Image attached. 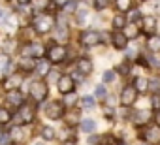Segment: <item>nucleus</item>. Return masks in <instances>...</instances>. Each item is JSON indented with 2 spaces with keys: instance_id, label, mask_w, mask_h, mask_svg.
Wrapping results in <instances>:
<instances>
[{
  "instance_id": "f257e3e1",
  "label": "nucleus",
  "mask_w": 160,
  "mask_h": 145,
  "mask_svg": "<svg viewBox=\"0 0 160 145\" xmlns=\"http://www.w3.org/2000/svg\"><path fill=\"white\" fill-rule=\"evenodd\" d=\"M28 94H30V98H32L34 102L42 104V102L47 98V94H49L47 81H43V79H34V81L28 85Z\"/></svg>"
},
{
  "instance_id": "f03ea898",
  "label": "nucleus",
  "mask_w": 160,
  "mask_h": 145,
  "mask_svg": "<svg viewBox=\"0 0 160 145\" xmlns=\"http://www.w3.org/2000/svg\"><path fill=\"white\" fill-rule=\"evenodd\" d=\"M32 27H34V30L38 32V34H47V32H51L53 30V27H55V21H53V17L49 15V13H38L36 17H34V21H32Z\"/></svg>"
},
{
  "instance_id": "7ed1b4c3",
  "label": "nucleus",
  "mask_w": 160,
  "mask_h": 145,
  "mask_svg": "<svg viewBox=\"0 0 160 145\" xmlns=\"http://www.w3.org/2000/svg\"><path fill=\"white\" fill-rule=\"evenodd\" d=\"M79 43L83 47H87V49L96 47V45L104 43V32H100V30H85L81 36H79Z\"/></svg>"
},
{
  "instance_id": "20e7f679",
  "label": "nucleus",
  "mask_w": 160,
  "mask_h": 145,
  "mask_svg": "<svg viewBox=\"0 0 160 145\" xmlns=\"http://www.w3.org/2000/svg\"><path fill=\"white\" fill-rule=\"evenodd\" d=\"M138 100V91L134 89V85H124L121 94H119V102L122 108H132Z\"/></svg>"
},
{
  "instance_id": "39448f33",
  "label": "nucleus",
  "mask_w": 160,
  "mask_h": 145,
  "mask_svg": "<svg viewBox=\"0 0 160 145\" xmlns=\"http://www.w3.org/2000/svg\"><path fill=\"white\" fill-rule=\"evenodd\" d=\"M47 60L51 64H60L66 60V47L60 45V43H53L49 49H47Z\"/></svg>"
},
{
  "instance_id": "423d86ee",
  "label": "nucleus",
  "mask_w": 160,
  "mask_h": 145,
  "mask_svg": "<svg viewBox=\"0 0 160 145\" xmlns=\"http://www.w3.org/2000/svg\"><path fill=\"white\" fill-rule=\"evenodd\" d=\"M64 113H66V108H64L62 102H57L55 100V102H49L45 106V117L51 119V121H60L64 117Z\"/></svg>"
},
{
  "instance_id": "0eeeda50",
  "label": "nucleus",
  "mask_w": 160,
  "mask_h": 145,
  "mask_svg": "<svg viewBox=\"0 0 160 145\" xmlns=\"http://www.w3.org/2000/svg\"><path fill=\"white\" fill-rule=\"evenodd\" d=\"M23 57H32V58H42L45 57V45L40 42H27L23 47Z\"/></svg>"
},
{
  "instance_id": "6e6552de",
  "label": "nucleus",
  "mask_w": 160,
  "mask_h": 145,
  "mask_svg": "<svg viewBox=\"0 0 160 145\" xmlns=\"http://www.w3.org/2000/svg\"><path fill=\"white\" fill-rule=\"evenodd\" d=\"M23 74L19 72V74H12V76H8L4 81H2V89L6 91V92H10V91H15V89H19L21 87V83H23Z\"/></svg>"
},
{
  "instance_id": "1a4fd4ad",
  "label": "nucleus",
  "mask_w": 160,
  "mask_h": 145,
  "mask_svg": "<svg viewBox=\"0 0 160 145\" xmlns=\"http://www.w3.org/2000/svg\"><path fill=\"white\" fill-rule=\"evenodd\" d=\"M57 89L60 94H68L75 91V81L72 79V76H60V79L57 81Z\"/></svg>"
},
{
  "instance_id": "9d476101",
  "label": "nucleus",
  "mask_w": 160,
  "mask_h": 145,
  "mask_svg": "<svg viewBox=\"0 0 160 145\" xmlns=\"http://www.w3.org/2000/svg\"><path fill=\"white\" fill-rule=\"evenodd\" d=\"M17 121L21 124H30L34 121V108L28 106V104H23L19 108V113H17Z\"/></svg>"
},
{
  "instance_id": "9b49d317",
  "label": "nucleus",
  "mask_w": 160,
  "mask_h": 145,
  "mask_svg": "<svg viewBox=\"0 0 160 145\" xmlns=\"http://www.w3.org/2000/svg\"><path fill=\"white\" fill-rule=\"evenodd\" d=\"M139 30H143L147 36H151V34H156V19H154L152 15L141 17V19H139Z\"/></svg>"
},
{
  "instance_id": "f8f14e48",
  "label": "nucleus",
  "mask_w": 160,
  "mask_h": 145,
  "mask_svg": "<svg viewBox=\"0 0 160 145\" xmlns=\"http://www.w3.org/2000/svg\"><path fill=\"white\" fill-rule=\"evenodd\" d=\"M111 43H113V47L119 49V51H126V49H128V38L124 36L122 30H115V32L111 34Z\"/></svg>"
},
{
  "instance_id": "ddd939ff",
  "label": "nucleus",
  "mask_w": 160,
  "mask_h": 145,
  "mask_svg": "<svg viewBox=\"0 0 160 145\" xmlns=\"http://www.w3.org/2000/svg\"><path fill=\"white\" fill-rule=\"evenodd\" d=\"M6 102H8L10 106H13V108H21V106L25 104V94H23L19 89L10 91V92L6 94Z\"/></svg>"
},
{
  "instance_id": "4468645a",
  "label": "nucleus",
  "mask_w": 160,
  "mask_h": 145,
  "mask_svg": "<svg viewBox=\"0 0 160 145\" xmlns=\"http://www.w3.org/2000/svg\"><path fill=\"white\" fill-rule=\"evenodd\" d=\"M143 139L147 143H158L160 141V126H147L143 130Z\"/></svg>"
},
{
  "instance_id": "2eb2a0df",
  "label": "nucleus",
  "mask_w": 160,
  "mask_h": 145,
  "mask_svg": "<svg viewBox=\"0 0 160 145\" xmlns=\"http://www.w3.org/2000/svg\"><path fill=\"white\" fill-rule=\"evenodd\" d=\"M75 70H79V72H81V74H85V76L92 74V70H94L92 60H91V58H87V57L77 58V62H75Z\"/></svg>"
},
{
  "instance_id": "dca6fc26",
  "label": "nucleus",
  "mask_w": 160,
  "mask_h": 145,
  "mask_svg": "<svg viewBox=\"0 0 160 145\" xmlns=\"http://www.w3.org/2000/svg\"><path fill=\"white\" fill-rule=\"evenodd\" d=\"M17 68H19V72H21V74L25 76V74H30V72H34V68H36V62H34V58H32V57H23V58L19 60Z\"/></svg>"
},
{
  "instance_id": "f3484780",
  "label": "nucleus",
  "mask_w": 160,
  "mask_h": 145,
  "mask_svg": "<svg viewBox=\"0 0 160 145\" xmlns=\"http://www.w3.org/2000/svg\"><path fill=\"white\" fill-rule=\"evenodd\" d=\"M151 119V111L149 109H136V113L132 115V121L136 126H141V124H147V121Z\"/></svg>"
},
{
  "instance_id": "a211bd4d",
  "label": "nucleus",
  "mask_w": 160,
  "mask_h": 145,
  "mask_svg": "<svg viewBox=\"0 0 160 145\" xmlns=\"http://www.w3.org/2000/svg\"><path fill=\"white\" fill-rule=\"evenodd\" d=\"M147 49L151 53H160V34H151L147 38Z\"/></svg>"
},
{
  "instance_id": "6ab92c4d",
  "label": "nucleus",
  "mask_w": 160,
  "mask_h": 145,
  "mask_svg": "<svg viewBox=\"0 0 160 145\" xmlns=\"http://www.w3.org/2000/svg\"><path fill=\"white\" fill-rule=\"evenodd\" d=\"M73 19H75V25L83 27L87 23V19H89V10L87 8H77L75 13H73Z\"/></svg>"
},
{
  "instance_id": "aec40b11",
  "label": "nucleus",
  "mask_w": 160,
  "mask_h": 145,
  "mask_svg": "<svg viewBox=\"0 0 160 145\" xmlns=\"http://www.w3.org/2000/svg\"><path fill=\"white\" fill-rule=\"evenodd\" d=\"M49 70H51V62H49V60H38V62H36L34 72H36L40 78H45V76L49 74Z\"/></svg>"
},
{
  "instance_id": "412c9836",
  "label": "nucleus",
  "mask_w": 160,
  "mask_h": 145,
  "mask_svg": "<svg viewBox=\"0 0 160 145\" xmlns=\"http://www.w3.org/2000/svg\"><path fill=\"white\" fill-rule=\"evenodd\" d=\"M132 85H134V89L138 91V94H145V92L149 91V79H147V78H136Z\"/></svg>"
},
{
  "instance_id": "4be33fe9",
  "label": "nucleus",
  "mask_w": 160,
  "mask_h": 145,
  "mask_svg": "<svg viewBox=\"0 0 160 145\" xmlns=\"http://www.w3.org/2000/svg\"><path fill=\"white\" fill-rule=\"evenodd\" d=\"M12 68H13V62H12L10 55L2 53L0 55V72H2V74H8V72H12Z\"/></svg>"
},
{
  "instance_id": "5701e85b",
  "label": "nucleus",
  "mask_w": 160,
  "mask_h": 145,
  "mask_svg": "<svg viewBox=\"0 0 160 145\" xmlns=\"http://www.w3.org/2000/svg\"><path fill=\"white\" fill-rule=\"evenodd\" d=\"M122 32H124V36H126L128 40H134V38L139 36V25H136V23H128V25L122 28Z\"/></svg>"
},
{
  "instance_id": "b1692460",
  "label": "nucleus",
  "mask_w": 160,
  "mask_h": 145,
  "mask_svg": "<svg viewBox=\"0 0 160 145\" xmlns=\"http://www.w3.org/2000/svg\"><path fill=\"white\" fill-rule=\"evenodd\" d=\"M111 25H113L115 30H122V28L128 25V17H126L124 13H117V15L113 17V21H111Z\"/></svg>"
},
{
  "instance_id": "393cba45",
  "label": "nucleus",
  "mask_w": 160,
  "mask_h": 145,
  "mask_svg": "<svg viewBox=\"0 0 160 145\" xmlns=\"http://www.w3.org/2000/svg\"><path fill=\"white\" fill-rule=\"evenodd\" d=\"M8 136H10V139H12V141H21V139L25 138V132H23L21 124H15V126H12V128H10Z\"/></svg>"
},
{
  "instance_id": "a878e982",
  "label": "nucleus",
  "mask_w": 160,
  "mask_h": 145,
  "mask_svg": "<svg viewBox=\"0 0 160 145\" xmlns=\"http://www.w3.org/2000/svg\"><path fill=\"white\" fill-rule=\"evenodd\" d=\"M115 8L119 13H128L132 10V0H115Z\"/></svg>"
},
{
  "instance_id": "bb28decb",
  "label": "nucleus",
  "mask_w": 160,
  "mask_h": 145,
  "mask_svg": "<svg viewBox=\"0 0 160 145\" xmlns=\"http://www.w3.org/2000/svg\"><path fill=\"white\" fill-rule=\"evenodd\" d=\"M81 108H83L85 111L94 109V108H96V98H94V96H91V94L83 96V98H81Z\"/></svg>"
},
{
  "instance_id": "cd10ccee",
  "label": "nucleus",
  "mask_w": 160,
  "mask_h": 145,
  "mask_svg": "<svg viewBox=\"0 0 160 145\" xmlns=\"http://www.w3.org/2000/svg\"><path fill=\"white\" fill-rule=\"evenodd\" d=\"M81 130L87 132V134H92V132L96 130V121H94V119H89V117L83 119V121H81Z\"/></svg>"
},
{
  "instance_id": "c85d7f7f",
  "label": "nucleus",
  "mask_w": 160,
  "mask_h": 145,
  "mask_svg": "<svg viewBox=\"0 0 160 145\" xmlns=\"http://www.w3.org/2000/svg\"><path fill=\"white\" fill-rule=\"evenodd\" d=\"M0 27H4L6 30H10V32H15L17 30V17H13L12 13L8 15V19L2 23V25H0Z\"/></svg>"
},
{
  "instance_id": "c756f323",
  "label": "nucleus",
  "mask_w": 160,
  "mask_h": 145,
  "mask_svg": "<svg viewBox=\"0 0 160 145\" xmlns=\"http://www.w3.org/2000/svg\"><path fill=\"white\" fill-rule=\"evenodd\" d=\"M108 89H106V83H100V85H96V89H94V98L96 100H106L108 98Z\"/></svg>"
},
{
  "instance_id": "7c9ffc66",
  "label": "nucleus",
  "mask_w": 160,
  "mask_h": 145,
  "mask_svg": "<svg viewBox=\"0 0 160 145\" xmlns=\"http://www.w3.org/2000/svg\"><path fill=\"white\" fill-rule=\"evenodd\" d=\"M62 96H64V100H62L64 108H73L77 104V94L75 92H68V94H62Z\"/></svg>"
},
{
  "instance_id": "2f4dec72",
  "label": "nucleus",
  "mask_w": 160,
  "mask_h": 145,
  "mask_svg": "<svg viewBox=\"0 0 160 145\" xmlns=\"http://www.w3.org/2000/svg\"><path fill=\"white\" fill-rule=\"evenodd\" d=\"M42 138H43L45 141H51V139L57 138V130H55L53 126H43V128H42Z\"/></svg>"
},
{
  "instance_id": "473e14b6",
  "label": "nucleus",
  "mask_w": 160,
  "mask_h": 145,
  "mask_svg": "<svg viewBox=\"0 0 160 145\" xmlns=\"http://www.w3.org/2000/svg\"><path fill=\"white\" fill-rule=\"evenodd\" d=\"M12 119H13V115H12V111H10V109L0 108V124H8Z\"/></svg>"
},
{
  "instance_id": "72a5a7b5",
  "label": "nucleus",
  "mask_w": 160,
  "mask_h": 145,
  "mask_svg": "<svg viewBox=\"0 0 160 145\" xmlns=\"http://www.w3.org/2000/svg\"><path fill=\"white\" fill-rule=\"evenodd\" d=\"M115 78H117V72L115 70H106L104 74H102V81L104 83H113Z\"/></svg>"
},
{
  "instance_id": "f704fd0d",
  "label": "nucleus",
  "mask_w": 160,
  "mask_h": 145,
  "mask_svg": "<svg viewBox=\"0 0 160 145\" xmlns=\"http://www.w3.org/2000/svg\"><path fill=\"white\" fill-rule=\"evenodd\" d=\"M60 76H62V74H60L58 70H53V68H51V70H49V74L45 76V79H47L49 83H57V81L60 79Z\"/></svg>"
},
{
  "instance_id": "c9c22d12",
  "label": "nucleus",
  "mask_w": 160,
  "mask_h": 145,
  "mask_svg": "<svg viewBox=\"0 0 160 145\" xmlns=\"http://www.w3.org/2000/svg\"><path fill=\"white\" fill-rule=\"evenodd\" d=\"M51 4V0H32V8H38V10H45L47 6Z\"/></svg>"
},
{
  "instance_id": "e433bc0d",
  "label": "nucleus",
  "mask_w": 160,
  "mask_h": 145,
  "mask_svg": "<svg viewBox=\"0 0 160 145\" xmlns=\"http://www.w3.org/2000/svg\"><path fill=\"white\" fill-rule=\"evenodd\" d=\"M92 6H94V10L102 12V10H106L109 6V0H92Z\"/></svg>"
},
{
  "instance_id": "4c0bfd02",
  "label": "nucleus",
  "mask_w": 160,
  "mask_h": 145,
  "mask_svg": "<svg viewBox=\"0 0 160 145\" xmlns=\"http://www.w3.org/2000/svg\"><path fill=\"white\" fill-rule=\"evenodd\" d=\"M141 19V12L136 8V10H130V15H128V23H138Z\"/></svg>"
},
{
  "instance_id": "58836bf2",
  "label": "nucleus",
  "mask_w": 160,
  "mask_h": 145,
  "mask_svg": "<svg viewBox=\"0 0 160 145\" xmlns=\"http://www.w3.org/2000/svg\"><path fill=\"white\" fill-rule=\"evenodd\" d=\"M77 8H79V6H77V2H73V0H70V2H68V4H66V6H64L62 10H64L66 13H75V10H77Z\"/></svg>"
},
{
  "instance_id": "ea45409f",
  "label": "nucleus",
  "mask_w": 160,
  "mask_h": 145,
  "mask_svg": "<svg viewBox=\"0 0 160 145\" xmlns=\"http://www.w3.org/2000/svg\"><path fill=\"white\" fill-rule=\"evenodd\" d=\"M149 91L158 92L160 91V79H149Z\"/></svg>"
},
{
  "instance_id": "a19ab883",
  "label": "nucleus",
  "mask_w": 160,
  "mask_h": 145,
  "mask_svg": "<svg viewBox=\"0 0 160 145\" xmlns=\"http://www.w3.org/2000/svg\"><path fill=\"white\" fill-rule=\"evenodd\" d=\"M151 106H152V109H160V94L158 92H154L151 96Z\"/></svg>"
},
{
  "instance_id": "79ce46f5",
  "label": "nucleus",
  "mask_w": 160,
  "mask_h": 145,
  "mask_svg": "<svg viewBox=\"0 0 160 145\" xmlns=\"http://www.w3.org/2000/svg\"><path fill=\"white\" fill-rule=\"evenodd\" d=\"M85 78H87V76H85V74H81L79 70H75L73 74H72V79H73V81H77V83H83V81H85Z\"/></svg>"
},
{
  "instance_id": "37998d69",
  "label": "nucleus",
  "mask_w": 160,
  "mask_h": 145,
  "mask_svg": "<svg viewBox=\"0 0 160 145\" xmlns=\"http://www.w3.org/2000/svg\"><path fill=\"white\" fill-rule=\"evenodd\" d=\"M68 2H70V0H51V4H53L55 8H58V10H62Z\"/></svg>"
},
{
  "instance_id": "c03bdc74",
  "label": "nucleus",
  "mask_w": 160,
  "mask_h": 145,
  "mask_svg": "<svg viewBox=\"0 0 160 145\" xmlns=\"http://www.w3.org/2000/svg\"><path fill=\"white\" fill-rule=\"evenodd\" d=\"M115 72H121V74H128V72H130V64H128V62H122Z\"/></svg>"
},
{
  "instance_id": "a18cd8bd",
  "label": "nucleus",
  "mask_w": 160,
  "mask_h": 145,
  "mask_svg": "<svg viewBox=\"0 0 160 145\" xmlns=\"http://www.w3.org/2000/svg\"><path fill=\"white\" fill-rule=\"evenodd\" d=\"M8 15H10V10H6V8H0V25H2V23L8 19Z\"/></svg>"
},
{
  "instance_id": "49530a36",
  "label": "nucleus",
  "mask_w": 160,
  "mask_h": 145,
  "mask_svg": "<svg viewBox=\"0 0 160 145\" xmlns=\"http://www.w3.org/2000/svg\"><path fill=\"white\" fill-rule=\"evenodd\" d=\"M147 60H149V64H151V66H160V58H158L156 55H149V58H147Z\"/></svg>"
},
{
  "instance_id": "de8ad7c7",
  "label": "nucleus",
  "mask_w": 160,
  "mask_h": 145,
  "mask_svg": "<svg viewBox=\"0 0 160 145\" xmlns=\"http://www.w3.org/2000/svg\"><path fill=\"white\" fill-rule=\"evenodd\" d=\"M10 143V136L4 134V132H0V145H8Z\"/></svg>"
},
{
  "instance_id": "09e8293b",
  "label": "nucleus",
  "mask_w": 160,
  "mask_h": 145,
  "mask_svg": "<svg viewBox=\"0 0 160 145\" xmlns=\"http://www.w3.org/2000/svg\"><path fill=\"white\" fill-rule=\"evenodd\" d=\"M98 139H100L98 136H91V134H89V139H87V141H89V145H96Z\"/></svg>"
},
{
  "instance_id": "8fccbe9b",
  "label": "nucleus",
  "mask_w": 160,
  "mask_h": 145,
  "mask_svg": "<svg viewBox=\"0 0 160 145\" xmlns=\"http://www.w3.org/2000/svg\"><path fill=\"white\" fill-rule=\"evenodd\" d=\"M154 124H156V126H160V109H156V111H154Z\"/></svg>"
},
{
  "instance_id": "3c124183",
  "label": "nucleus",
  "mask_w": 160,
  "mask_h": 145,
  "mask_svg": "<svg viewBox=\"0 0 160 145\" xmlns=\"http://www.w3.org/2000/svg\"><path fill=\"white\" fill-rule=\"evenodd\" d=\"M32 0H17V6H30Z\"/></svg>"
},
{
  "instance_id": "603ef678",
  "label": "nucleus",
  "mask_w": 160,
  "mask_h": 145,
  "mask_svg": "<svg viewBox=\"0 0 160 145\" xmlns=\"http://www.w3.org/2000/svg\"><path fill=\"white\" fill-rule=\"evenodd\" d=\"M32 145H45V143H43V141H34Z\"/></svg>"
},
{
  "instance_id": "864d4df0",
  "label": "nucleus",
  "mask_w": 160,
  "mask_h": 145,
  "mask_svg": "<svg viewBox=\"0 0 160 145\" xmlns=\"http://www.w3.org/2000/svg\"><path fill=\"white\" fill-rule=\"evenodd\" d=\"M119 145H128V143H126V141H121V143H119Z\"/></svg>"
},
{
  "instance_id": "5fc2aeb1",
  "label": "nucleus",
  "mask_w": 160,
  "mask_h": 145,
  "mask_svg": "<svg viewBox=\"0 0 160 145\" xmlns=\"http://www.w3.org/2000/svg\"><path fill=\"white\" fill-rule=\"evenodd\" d=\"M64 145H75V143H64Z\"/></svg>"
},
{
  "instance_id": "6e6d98bb",
  "label": "nucleus",
  "mask_w": 160,
  "mask_h": 145,
  "mask_svg": "<svg viewBox=\"0 0 160 145\" xmlns=\"http://www.w3.org/2000/svg\"><path fill=\"white\" fill-rule=\"evenodd\" d=\"M104 145H109V143H104Z\"/></svg>"
}]
</instances>
